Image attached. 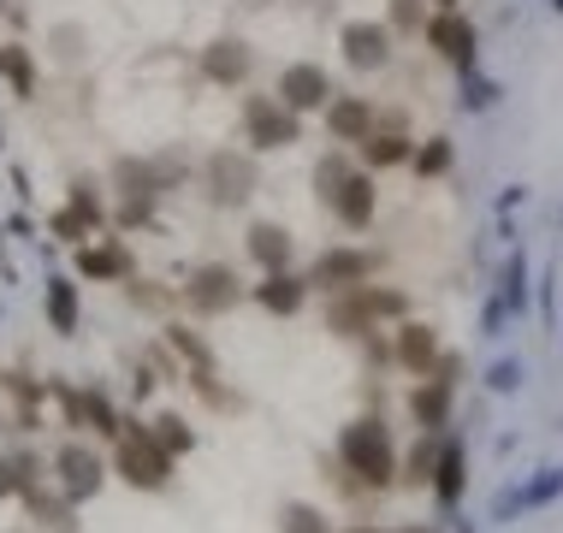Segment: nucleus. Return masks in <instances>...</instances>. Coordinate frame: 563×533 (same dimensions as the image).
<instances>
[{"label":"nucleus","instance_id":"1","mask_svg":"<svg viewBox=\"0 0 563 533\" xmlns=\"http://www.w3.org/2000/svg\"><path fill=\"white\" fill-rule=\"evenodd\" d=\"M339 463H344L362 486H374V492L398 480V445H391L386 421H379V415L350 421L344 433H339Z\"/></svg>","mask_w":563,"mask_h":533},{"label":"nucleus","instance_id":"2","mask_svg":"<svg viewBox=\"0 0 563 533\" xmlns=\"http://www.w3.org/2000/svg\"><path fill=\"white\" fill-rule=\"evenodd\" d=\"M243 143L255 155L291 148V143H302V113H291L279 96H243Z\"/></svg>","mask_w":563,"mask_h":533},{"label":"nucleus","instance_id":"3","mask_svg":"<svg viewBox=\"0 0 563 533\" xmlns=\"http://www.w3.org/2000/svg\"><path fill=\"white\" fill-rule=\"evenodd\" d=\"M113 468H119L131 486H143V492H161V486L173 480V451H161V438L148 433V426H131V433L119 438Z\"/></svg>","mask_w":563,"mask_h":533},{"label":"nucleus","instance_id":"4","mask_svg":"<svg viewBox=\"0 0 563 533\" xmlns=\"http://www.w3.org/2000/svg\"><path fill=\"white\" fill-rule=\"evenodd\" d=\"M421 42H428L439 59H451L456 71H475L481 66V30L463 19V7H456V12H433L428 30H421Z\"/></svg>","mask_w":563,"mask_h":533},{"label":"nucleus","instance_id":"5","mask_svg":"<svg viewBox=\"0 0 563 533\" xmlns=\"http://www.w3.org/2000/svg\"><path fill=\"white\" fill-rule=\"evenodd\" d=\"M238 297H243V279L225 262H208L185 279V309L190 314H225V309H238Z\"/></svg>","mask_w":563,"mask_h":533},{"label":"nucleus","instance_id":"6","mask_svg":"<svg viewBox=\"0 0 563 533\" xmlns=\"http://www.w3.org/2000/svg\"><path fill=\"white\" fill-rule=\"evenodd\" d=\"M379 255L374 249H321V262L309 267V291H356L362 279H374Z\"/></svg>","mask_w":563,"mask_h":533},{"label":"nucleus","instance_id":"7","mask_svg":"<svg viewBox=\"0 0 563 533\" xmlns=\"http://www.w3.org/2000/svg\"><path fill=\"white\" fill-rule=\"evenodd\" d=\"M391 24H374V19H350L339 30V48H344V66L350 71H386L391 66Z\"/></svg>","mask_w":563,"mask_h":533},{"label":"nucleus","instance_id":"8","mask_svg":"<svg viewBox=\"0 0 563 533\" xmlns=\"http://www.w3.org/2000/svg\"><path fill=\"white\" fill-rule=\"evenodd\" d=\"M291 113H327V101L339 96L327 78V66H314V59H297V66H285L279 71V89H273Z\"/></svg>","mask_w":563,"mask_h":533},{"label":"nucleus","instance_id":"9","mask_svg":"<svg viewBox=\"0 0 563 533\" xmlns=\"http://www.w3.org/2000/svg\"><path fill=\"white\" fill-rule=\"evenodd\" d=\"M262 185V173H255V155H232V148H220L214 160H208V196H214L220 208H243Z\"/></svg>","mask_w":563,"mask_h":533},{"label":"nucleus","instance_id":"10","mask_svg":"<svg viewBox=\"0 0 563 533\" xmlns=\"http://www.w3.org/2000/svg\"><path fill=\"white\" fill-rule=\"evenodd\" d=\"M327 208H332V220H339L344 232H368V225H374V208H379V190H374V173H368V166H356Z\"/></svg>","mask_w":563,"mask_h":533},{"label":"nucleus","instance_id":"11","mask_svg":"<svg viewBox=\"0 0 563 533\" xmlns=\"http://www.w3.org/2000/svg\"><path fill=\"white\" fill-rule=\"evenodd\" d=\"M250 66H255V54H250V42H243V36H220V42H208V48H202V78L208 84L232 89V84L250 78Z\"/></svg>","mask_w":563,"mask_h":533},{"label":"nucleus","instance_id":"12","mask_svg":"<svg viewBox=\"0 0 563 533\" xmlns=\"http://www.w3.org/2000/svg\"><path fill=\"white\" fill-rule=\"evenodd\" d=\"M374 131V101L368 96H332L327 101V136L332 143H362Z\"/></svg>","mask_w":563,"mask_h":533},{"label":"nucleus","instance_id":"13","mask_svg":"<svg viewBox=\"0 0 563 533\" xmlns=\"http://www.w3.org/2000/svg\"><path fill=\"white\" fill-rule=\"evenodd\" d=\"M255 302H262L267 314H297L302 302H309V279H297L291 267L262 273V285H255Z\"/></svg>","mask_w":563,"mask_h":533},{"label":"nucleus","instance_id":"14","mask_svg":"<svg viewBox=\"0 0 563 533\" xmlns=\"http://www.w3.org/2000/svg\"><path fill=\"white\" fill-rule=\"evenodd\" d=\"M54 468H59V480H66V498H96L101 475H108V468H101V456L84 451V445H66Z\"/></svg>","mask_w":563,"mask_h":533},{"label":"nucleus","instance_id":"15","mask_svg":"<svg viewBox=\"0 0 563 533\" xmlns=\"http://www.w3.org/2000/svg\"><path fill=\"white\" fill-rule=\"evenodd\" d=\"M391 356H398L409 374L428 379V374H433V362H439V338H433V326H421V320H404V326H398V344H391Z\"/></svg>","mask_w":563,"mask_h":533},{"label":"nucleus","instance_id":"16","mask_svg":"<svg viewBox=\"0 0 563 533\" xmlns=\"http://www.w3.org/2000/svg\"><path fill=\"white\" fill-rule=\"evenodd\" d=\"M327 326L339 332V338H368V332L379 326V320L368 314V302H362V285H356V291H332V302H327Z\"/></svg>","mask_w":563,"mask_h":533},{"label":"nucleus","instance_id":"17","mask_svg":"<svg viewBox=\"0 0 563 533\" xmlns=\"http://www.w3.org/2000/svg\"><path fill=\"white\" fill-rule=\"evenodd\" d=\"M250 255H255V267H262V273L291 267V232H285L279 220H255L250 225Z\"/></svg>","mask_w":563,"mask_h":533},{"label":"nucleus","instance_id":"18","mask_svg":"<svg viewBox=\"0 0 563 533\" xmlns=\"http://www.w3.org/2000/svg\"><path fill=\"white\" fill-rule=\"evenodd\" d=\"M356 148H362V166H368V173H386V166H409V155H416L409 131H368Z\"/></svg>","mask_w":563,"mask_h":533},{"label":"nucleus","instance_id":"19","mask_svg":"<svg viewBox=\"0 0 563 533\" xmlns=\"http://www.w3.org/2000/svg\"><path fill=\"white\" fill-rule=\"evenodd\" d=\"M451 391H456V386H445V379H433V374L416 386V398H409V415L421 421V433H439V426L451 421Z\"/></svg>","mask_w":563,"mask_h":533},{"label":"nucleus","instance_id":"20","mask_svg":"<svg viewBox=\"0 0 563 533\" xmlns=\"http://www.w3.org/2000/svg\"><path fill=\"white\" fill-rule=\"evenodd\" d=\"M463 486H468V456H463V445H445L433 463V498L451 510V504H463Z\"/></svg>","mask_w":563,"mask_h":533},{"label":"nucleus","instance_id":"21","mask_svg":"<svg viewBox=\"0 0 563 533\" xmlns=\"http://www.w3.org/2000/svg\"><path fill=\"white\" fill-rule=\"evenodd\" d=\"M78 273L84 279H125L131 255L119 249V243H89V249H78Z\"/></svg>","mask_w":563,"mask_h":533},{"label":"nucleus","instance_id":"22","mask_svg":"<svg viewBox=\"0 0 563 533\" xmlns=\"http://www.w3.org/2000/svg\"><path fill=\"white\" fill-rule=\"evenodd\" d=\"M48 326L78 332V285L71 279H48Z\"/></svg>","mask_w":563,"mask_h":533},{"label":"nucleus","instance_id":"23","mask_svg":"<svg viewBox=\"0 0 563 533\" xmlns=\"http://www.w3.org/2000/svg\"><path fill=\"white\" fill-rule=\"evenodd\" d=\"M451 160H456V148H451V136H428V143L409 155V166H416V178H445L451 173Z\"/></svg>","mask_w":563,"mask_h":533},{"label":"nucleus","instance_id":"24","mask_svg":"<svg viewBox=\"0 0 563 533\" xmlns=\"http://www.w3.org/2000/svg\"><path fill=\"white\" fill-rule=\"evenodd\" d=\"M558 492H563V475H558V468H545V475L528 486V492L498 498V515H510V510H534V504H545V498H558Z\"/></svg>","mask_w":563,"mask_h":533},{"label":"nucleus","instance_id":"25","mask_svg":"<svg viewBox=\"0 0 563 533\" xmlns=\"http://www.w3.org/2000/svg\"><path fill=\"white\" fill-rule=\"evenodd\" d=\"M498 96H505V89H498L493 78L463 71V96H456V107H463V113H486V107H498Z\"/></svg>","mask_w":563,"mask_h":533},{"label":"nucleus","instance_id":"26","mask_svg":"<svg viewBox=\"0 0 563 533\" xmlns=\"http://www.w3.org/2000/svg\"><path fill=\"white\" fill-rule=\"evenodd\" d=\"M428 0H391V36H421V30H428Z\"/></svg>","mask_w":563,"mask_h":533},{"label":"nucleus","instance_id":"27","mask_svg":"<svg viewBox=\"0 0 563 533\" xmlns=\"http://www.w3.org/2000/svg\"><path fill=\"white\" fill-rule=\"evenodd\" d=\"M148 433H155L161 451H173V456H185L196 445V433L185 426V415H155V421H148Z\"/></svg>","mask_w":563,"mask_h":533},{"label":"nucleus","instance_id":"28","mask_svg":"<svg viewBox=\"0 0 563 533\" xmlns=\"http://www.w3.org/2000/svg\"><path fill=\"white\" fill-rule=\"evenodd\" d=\"M362 302H368L374 320H404L409 314V297L404 291H386V285H362Z\"/></svg>","mask_w":563,"mask_h":533},{"label":"nucleus","instance_id":"29","mask_svg":"<svg viewBox=\"0 0 563 533\" xmlns=\"http://www.w3.org/2000/svg\"><path fill=\"white\" fill-rule=\"evenodd\" d=\"M350 173H356V166H350V155H327L321 166H314V196H321V202H332Z\"/></svg>","mask_w":563,"mask_h":533},{"label":"nucleus","instance_id":"30","mask_svg":"<svg viewBox=\"0 0 563 533\" xmlns=\"http://www.w3.org/2000/svg\"><path fill=\"white\" fill-rule=\"evenodd\" d=\"M279 533H332V528H327V515L314 504H285L279 510Z\"/></svg>","mask_w":563,"mask_h":533},{"label":"nucleus","instance_id":"31","mask_svg":"<svg viewBox=\"0 0 563 533\" xmlns=\"http://www.w3.org/2000/svg\"><path fill=\"white\" fill-rule=\"evenodd\" d=\"M166 338H173V349L190 362V368H214V356H208V344L196 338V332H185V326H166Z\"/></svg>","mask_w":563,"mask_h":533},{"label":"nucleus","instance_id":"32","mask_svg":"<svg viewBox=\"0 0 563 533\" xmlns=\"http://www.w3.org/2000/svg\"><path fill=\"white\" fill-rule=\"evenodd\" d=\"M498 297H505V309L522 314V302H528V267H522V255L505 267V285H498Z\"/></svg>","mask_w":563,"mask_h":533},{"label":"nucleus","instance_id":"33","mask_svg":"<svg viewBox=\"0 0 563 533\" xmlns=\"http://www.w3.org/2000/svg\"><path fill=\"white\" fill-rule=\"evenodd\" d=\"M84 421L96 426V433H125V426L113 421V403L101 398V391H84Z\"/></svg>","mask_w":563,"mask_h":533},{"label":"nucleus","instance_id":"34","mask_svg":"<svg viewBox=\"0 0 563 533\" xmlns=\"http://www.w3.org/2000/svg\"><path fill=\"white\" fill-rule=\"evenodd\" d=\"M433 463H439V451L433 445H416V456H409V486H433Z\"/></svg>","mask_w":563,"mask_h":533},{"label":"nucleus","instance_id":"35","mask_svg":"<svg viewBox=\"0 0 563 533\" xmlns=\"http://www.w3.org/2000/svg\"><path fill=\"white\" fill-rule=\"evenodd\" d=\"M7 78H12L19 96H30V54L24 48H7Z\"/></svg>","mask_w":563,"mask_h":533},{"label":"nucleus","instance_id":"36","mask_svg":"<svg viewBox=\"0 0 563 533\" xmlns=\"http://www.w3.org/2000/svg\"><path fill=\"white\" fill-rule=\"evenodd\" d=\"M486 386H493V391H516V386H522V362H498V368L486 374Z\"/></svg>","mask_w":563,"mask_h":533},{"label":"nucleus","instance_id":"37","mask_svg":"<svg viewBox=\"0 0 563 533\" xmlns=\"http://www.w3.org/2000/svg\"><path fill=\"white\" fill-rule=\"evenodd\" d=\"M12 492H24V475L7 463V456H0V498H12Z\"/></svg>","mask_w":563,"mask_h":533},{"label":"nucleus","instance_id":"38","mask_svg":"<svg viewBox=\"0 0 563 533\" xmlns=\"http://www.w3.org/2000/svg\"><path fill=\"white\" fill-rule=\"evenodd\" d=\"M433 12H456V0H433Z\"/></svg>","mask_w":563,"mask_h":533},{"label":"nucleus","instance_id":"39","mask_svg":"<svg viewBox=\"0 0 563 533\" xmlns=\"http://www.w3.org/2000/svg\"><path fill=\"white\" fill-rule=\"evenodd\" d=\"M404 533H433V528H404Z\"/></svg>","mask_w":563,"mask_h":533},{"label":"nucleus","instance_id":"40","mask_svg":"<svg viewBox=\"0 0 563 533\" xmlns=\"http://www.w3.org/2000/svg\"><path fill=\"white\" fill-rule=\"evenodd\" d=\"M344 533H374V528H344Z\"/></svg>","mask_w":563,"mask_h":533},{"label":"nucleus","instance_id":"41","mask_svg":"<svg viewBox=\"0 0 563 533\" xmlns=\"http://www.w3.org/2000/svg\"><path fill=\"white\" fill-rule=\"evenodd\" d=\"M0 71H7V48H0Z\"/></svg>","mask_w":563,"mask_h":533},{"label":"nucleus","instance_id":"42","mask_svg":"<svg viewBox=\"0 0 563 533\" xmlns=\"http://www.w3.org/2000/svg\"><path fill=\"white\" fill-rule=\"evenodd\" d=\"M552 7H558V12H563V0H552Z\"/></svg>","mask_w":563,"mask_h":533}]
</instances>
